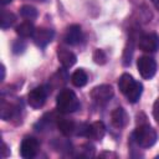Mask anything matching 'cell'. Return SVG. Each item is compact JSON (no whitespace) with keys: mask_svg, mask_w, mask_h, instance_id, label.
Wrapping results in <instances>:
<instances>
[{"mask_svg":"<svg viewBox=\"0 0 159 159\" xmlns=\"http://www.w3.org/2000/svg\"><path fill=\"white\" fill-rule=\"evenodd\" d=\"M56 106L61 113L67 114V113H73V112L78 111L81 107V103H80L76 93L72 89L65 88V89L60 91V93L57 94Z\"/></svg>","mask_w":159,"mask_h":159,"instance_id":"cell-1","label":"cell"},{"mask_svg":"<svg viewBox=\"0 0 159 159\" xmlns=\"http://www.w3.org/2000/svg\"><path fill=\"white\" fill-rule=\"evenodd\" d=\"M132 137H133L134 142L139 147H142V148H149V147L154 145L155 142H157V139H158V135H157L155 129L152 128L148 124L139 125L133 132V135Z\"/></svg>","mask_w":159,"mask_h":159,"instance_id":"cell-2","label":"cell"},{"mask_svg":"<svg viewBox=\"0 0 159 159\" xmlns=\"http://www.w3.org/2000/svg\"><path fill=\"white\" fill-rule=\"evenodd\" d=\"M138 72L144 80H150L157 72V62L150 56H142L137 62Z\"/></svg>","mask_w":159,"mask_h":159,"instance_id":"cell-3","label":"cell"},{"mask_svg":"<svg viewBox=\"0 0 159 159\" xmlns=\"http://www.w3.org/2000/svg\"><path fill=\"white\" fill-rule=\"evenodd\" d=\"M50 89L47 86H39L35 87L34 89H31L27 94V103L30 104V107L37 109L41 108L45 104V101L47 98Z\"/></svg>","mask_w":159,"mask_h":159,"instance_id":"cell-4","label":"cell"},{"mask_svg":"<svg viewBox=\"0 0 159 159\" xmlns=\"http://www.w3.org/2000/svg\"><path fill=\"white\" fill-rule=\"evenodd\" d=\"M114 94V91L112 88L111 84H99V86H96L92 88L89 96L91 98L98 103V104H104L107 103Z\"/></svg>","mask_w":159,"mask_h":159,"instance_id":"cell-5","label":"cell"},{"mask_svg":"<svg viewBox=\"0 0 159 159\" xmlns=\"http://www.w3.org/2000/svg\"><path fill=\"white\" fill-rule=\"evenodd\" d=\"M40 143L34 137H25L20 145V154L24 159H31L37 154Z\"/></svg>","mask_w":159,"mask_h":159,"instance_id":"cell-6","label":"cell"},{"mask_svg":"<svg viewBox=\"0 0 159 159\" xmlns=\"http://www.w3.org/2000/svg\"><path fill=\"white\" fill-rule=\"evenodd\" d=\"M139 48L143 52H157L159 50V36L154 32L142 35L139 39Z\"/></svg>","mask_w":159,"mask_h":159,"instance_id":"cell-7","label":"cell"},{"mask_svg":"<svg viewBox=\"0 0 159 159\" xmlns=\"http://www.w3.org/2000/svg\"><path fill=\"white\" fill-rule=\"evenodd\" d=\"M53 36H55V31L53 30L46 29V27H39V29L35 30V32L32 35V40H34L36 46L43 48L52 41Z\"/></svg>","mask_w":159,"mask_h":159,"instance_id":"cell-8","label":"cell"},{"mask_svg":"<svg viewBox=\"0 0 159 159\" xmlns=\"http://www.w3.org/2000/svg\"><path fill=\"white\" fill-rule=\"evenodd\" d=\"M82 39V30H81V26L80 25H71L67 27L66 30V34H65V42L67 45H71V46H75L77 45Z\"/></svg>","mask_w":159,"mask_h":159,"instance_id":"cell-9","label":"cell"},{"mask_svg":"<svg viewBox=\"0 0 159 159\" xmlns=\"http://www.w3.org/2000/svg\"><path fill=\"white\" fill-rule=\"evenodd\" d=\"M57 58H58L60 63L62 65V67H65V68L72 67L77 61V57L72 51L62 48V47H60L57 50Z\"/></svg>","mask_w":159,"mask_h":159,"instance_id":"cell-10","label":"cell"},{"mask_svg":"<svg viewBox=\"0 0 159 159\" xmlns=\"http://www.w3.org/2000/svg\"><path fill=\"white\" fill-rule=\"evenodd\" d=\"M111 120H112L113 127L120 129V128H123L127 124L128 116H127L125 111L122 107H118V108H116V109L112 111V113H111Z\"/></svg>","mask_w":159,"mask_h":159,"instance_id":"cell-11","label":"cell"},{"mask_svg":"<svg viewBox=\"0 0 159 159\" xmlns=\"http://www.w3.org/2000/svg\"><path fill=\"white\" fill-rule=\"evenodd\" d=\"M67 80H68V75H67V72H66V68L63 67V68L58 70V71L50 78V81H48V88H50V91L53 89V88L62 87V86L67 82Z\"/></svg>","mask_w":159,"mask_h":159,"instance_id":"cell-12","label":"cell"},{"mask_svg":"<svg viewBox=\"0 0 159 159\" xmlns=\"http://www.w3.org/2000/svg\"><path fill=\"white\" fill-rule=\"evenodd\" d=\"M106 134V125L103 122L97 120L92 124H89V132H88V137L89 139H94V140H101L103 139Z\"/></svg>","mask_w":159,"mask_h":159,"instance_id":"cell-13","label":"cell"},{"mask_svg":"<svg viewBox=\"0 0 159 159\" xmlns=\"http://www.w3.org/2000/svg\"><path fill=\"white\" fill-rule=\"evenodd\" d=\"M20 107L12 103H6L4 99L1 102V111H0V116L4 120H9L11 118H14L17 113H19Z\"/></svg>","mask_w":159,"mask_h":159,"instance_id":"cell-14","label":"cell"},{"mask_svg":"<svg viewBox=\"0 0 159 159\" xmlns=\"http://www.w3.org/2000/svg\"><path fill=\"white\" fill-rule=\"evenodd\" d=\"M135 82H137V81L133 78L132 75H129V73H123V75L119 77V80H118V87H119L120 92L125 96V94L132 89V87L134 86Z\"/></svg>","mask_w":159,"mask_h":159,"instance_id":"cell-15","label":"cell"},{"mask_svg":"<svg viewBox=\"0 0 159 159\" xmlns=\"http://www.w3.org/2000/svg\"><path fill=\"white\" fill-rule=\"evenodd\" d=\"M56 123H57L58 130H60L63 135L68 137V135H71V134L75 133V129H76L75 122H72V120H70V119H66V118H58Z\"/></svg>","mask_w":159,"mask_h":159,"instance_id":"cell-16","label":"cell"},{"mask_svg":"<svg viewBox=\"0 0 159 159\" xmlns=\"http://www.w3.org/2000/svg\"><path fill=\"white\" fill-rule=\"evenodd\" d=\"M35 30L36 29H35L34 24L30 21H24L15 27V31L20 37H32Z\"/></svg>","mask_w":159,"mask_h":159,"instance_id":"cell-17","label":"cell"},{"mask_svg":"<svg viewBox=\"0 0 159 159\" xmlns=\"http://www.w3.org/2000/svg\"><path fill=\"white\" fill-rule=\"evenodd\" d=\"M71 82H72V84H73L75 87H78V88L86 86L87 82H88V76H87L86 71L82 70V68L76 70V71L72 73V76H71Z\"/></svg>","mask_w":159,"mask_h":159,"instance_id":"cell-18","label":"cell"},{"mask_svg":"<svg viewBox=\"0 0 159 159\" xmlns=\"http://www.w3.org/2000/svg\"><path fill=\"white\" fill-rule=\"evenodd\" d=\"M142 93H143V84L140 82H135L134 86L132 87V89L125 94V97L129 103H135L139 101Z\"/></svg>","mask_w":159,"mask_h":159,"instance_id":"cell-19","label":"cell"},{"mask_svg":"<svg viewBox=\"0 0 159 159\" xmlns=\"http://www.w3.org/2000/svg\"><path fill=\"white\" fill-rule=\"evenodd\" d=\"M20 15L24 17V19H27V20H35L37 16H39V11L36 7L31 6V5H22L20 7Z\"/></svg>","mask_w":159,"mask_h":159,"instance_id":"cell-20","label":"cell"},{"mask_svg":"<svg viewBox=\"0 0 159 159\" xmlns=\"http://www.w3.org/2000/svg\"><path fill=\"white\" fill-rule=\"evenodd\" d=\"M15 21H16V16L12 12L2 10V12H1V29L2 30L11 27L15 24Z\"/></svg>","mask_w":159,"mask_h":159,"instance_id":"cell-21","label":"cell"},{"mask_svg":"<svg viewBox=\"0 0 159 159\" xmlns=\"http://www.w3.org/2000/svg\"><path fill=\"white\" fill-rule=\"evenodd\" d=\"M133 48H134V39L130 37L128 40V43L124 48L123 52V65L124 66H129L132 62V56H133Z\"/></svg>","mask_w":159,"mask_h":159,"instance_id":"cell-22","label":"cell"},{"mask_svg":"<svg viewBox=\"0 0 159 159\" xmlns=\"http://www.w3.org/2000/svg\"><path fill=\"white\" fill-rule=\"evenodd\" d=\"M93 61L97 63V65H104L106 62H107V55H106V52L103 51V50H101V48H96L94 51H93Z\"/></svg>","mask_w":159,"mask_h":159,"instance_id":"cell-23","label":"cell"},{"mask_svg":"<svg viewBox=\"0 0 159 159\" xmlns=\"http://www.w3.org/2000/svg\"><path fill=\"white\" fill-rule=\"evenodd\" d=\"M25 48H26V42L24 41V40H16V41H14V43H12V52L15 53V55H20V53H22L24 51H25Z\"/></svg>","mask_w":159,"mask_h":159,"instance_id":"cell-24","label":"cell"},{"mask_svg":"<svg viewBox=\"0 0 159 159\" xmlns=\"http://www.w3.org/2000/svg\"><path fill=\"white\" fill-rule=\"evenodd\" d=\"M93 150H94V147L91 145V144H83L82 145V149H81V153H78L80 157H92L93 155Z\"/></svg>","mask_w":159,"mask_h":159,"instance_id":"cell-25","label":"cell"},{"mask_svg":"<svg viewBox=\"0 0 159 159\" xmlns=\"http://www.w3.org/2000/svg\"><path fill=\"white\" fill-rule=\"evenodd\" d=\"M153 117H154V119L159 123V98L154 102V104H153Z\"/></svg>","mask_w":159,"mask_h":159,"instance_id":"cell-26","label":"cell"},{"mask_svg":"<svg viewBox=\"0 0 159 159\" xmlns=\"http://www.w3.org/2000/svg\"><path fill=\"white\" fill-rule=\"evenodd\" d=\"M1 152H2V154H1L2 158H6V157L10 155V149H9V147H7L6 143H2V149H1Z\"/></svg>","mask_w":159,"mask_h":159,"instance_id":"cell-27","label":"cell"},{"mask_svg":"<svg viewBox=\"0 0 159 159\" xmlns=\"http://www.w3.org/2000/svg\"><path fill=\"white\" fill-rule=\"evenodd\" d=\"M1 78H0V81H4L5 80V66L4 65H1Z\"/></svg>","mask_w":159,"mask_h":159,"instance_id":"cell-28","label":"cell"},{"mask_svg":"<svg viewBox=\"0 0 159 159\" xmlns=\"http://www.w3.org/2000/svg\"><path fill=\"white\" fill-rule=\"evenodd\" d=\"M101 157H114V158H116L117 155H116L114 153H108V152H106V153H102Z\"/></svg>","mask_w":159,"mask_h":159,"instance_id":"cell-29","label":"cell"},{"mask_svg":"<svg viewBox=\"0 0 159 159\" xmlns=\"http://www.w3.org/2000/svg\"><path fill=\"white\" fill-rule=\"evenodd\" d=\"M152 1V4L155 6V9L159 11V0H150Z\"/></svg>","mask_w":159,"mask_h":159,"instance_id":"cell-30","label":"cell"},{"mask_svg":"<svg viewBox=\"0 0 159 159\" xmlns=\"http://www.w3.org/2000/svg\"><path fill=\"white\" fill-rule=\"evenodd\" d=\"M12 0H0V2H1V5H7V4H10Z\"/></svg>","mask_w":159,"mask_h":159,"instance_id":"cell-31","label":"cell"},{"mask_svg":"<svg viewBox=\"0 0 159 159\" xmlns=\"http://www.w3.org/2000/svg\"><path fill=\"white\" fill-rule=\"evenodd\" d=\"M35 1H40V2H47L48 0H35Z\"/></svg>","mask_w":159,"mask_h":159,"instance_id":"cell-32","label":"cell"}]
</instances>
